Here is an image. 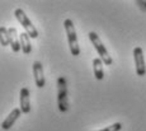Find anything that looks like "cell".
<instances>
[{"label": "cell", "mask_w": 146, "mask_h": 131, "mask_svg": "<svg viewBox=\"0 0 146 131\" xmlns=\"http://www.w3.org/2000/svg\"><path fill=\"white\" fill-rule=\"evenodd\" d=\"M19 41H21V46H22V52L23 54H31L32 52V45H31V37L28 36L27 32H22L19 35Z\"/></svg>", "instance_id": "obj_10"}, {"label": "cell", "mask_w": 146, "mask_h": 131, "mask_svg": "<svg viewBox=\"0 0 146 131\" xmlns=\"http://www.w3.org/2000/svg\"><path fill=\"white\" fill-rule=\"evenodd\" d=\"M8 32H9V43L12 46L13 52H19L22 50V46H21V41H18V32H17V29L12 27V28H8Z\"/></svg>", "instance_id": "obj_9"}, {"label": "cell", "mask_w": 146, "mask_h": 131, "mask_svg": "<svg viewBox=\"0 0 146 131\" xmlns=\"http://www.w3.org/2000/svg\"><path fill=\"white\" fill-rule=\"evenodd\" d=\"M33 74H35L36 85L38 88H43L44 84H46V80H44V75H43V68H42V64L40 61L33 63Z\"/></svg>", "instance_id": "obj_7"}, {"label": "cell", "mask_w": 146, "mask_h": 131, "mask_svg": "<svg viewBox=\"0 0 146 131\" xmlns=\"http://www.w3.org/2000/svg\"><path fill=\"white\" fill-rule=\"evenodd\" d=\"M14 15H15V18L18 19L19 23L22 24V27L26 29V32L28 33V36H29L31 38H37L38 37V31H37V28H36V27L32 24V22L29 21V18L27 17V14L24 13L23 9H21V8L15 9V12H14Z\"/></svg>", "instance_id": "obj_3"}, {"label": "cell", "mask_w": 146, "mask_h": 131, "mask_svg": "<svg viewBox=\"0 0 146 131\" xmlns=\"http://www.w3.org/2000/svg\"><path fill=\"white\" fill-rule=\"evenodd\" d=\"M22 110L21 108H14V110L12 111V112L9 113V115L7 116V118L4 120V121H3V124H1V127L4 130H9L10 127L13 126L14 124H15V121L17 120L19 118V117H21V115H22Z\"/></svg>", "instance_id": "obj_8"}, {"label": "cell", "mask_w": 146, "mask_h": 131, "mask_svg": "<svg viewBox=\"0 0 146 131\" xmlns=\"http://www.w3.org/2000/svg\"><path fill=\"white\" fill-rule=\"evenodd\" d=\"M103 61L99 57L94 59L93 60V71H94V76L95 79L102 80L104 78V71H103Z\"/></svg>", "instance_id": "obj_11"}, {"label": "cell", "mask_w": 146, "mask_h": 131, "mask_svg": "<svg viewBox=\"0 0 146 131\" xmlns=\"http://www.w3.org/2000/svg\"><path fill=\"white\" fill-rule=\"evenodd\" d=\"M0 35H1V45L3 46H9V32H8V28L5 27H1L0 28Z\"/></svg>", "instance_id": "obj_12"}, {"label": "cell", "mask_w": 146, "mask_h": 131, "mask_svg": "<svg viewBox=\"0 0 146 131\" xmlns=\"http://www.w3.org/2000/svg\"><path fill=\"white\" fill-rule=\"evenodd\" d=\"M58 108L62 112H65L67 110L66 85H65V79L64 78H58Z\"/></svg>", "instance_id": "obj_5"}, {"label": "cell", "mask_w": 146, "mask_h": 131, "mask_svg": "<svg viewBox=\"0 0 146 131\" xmlns=\"http://www.w3.org/2000/svg\"><path fill=\"white\" fill-rule=\"evenodd\" d=\"M19 103H21V110L23 113L31 112V101H29V89L22 88L19 92Z\"/></svg>", "instance_id": "obj_6"}, {"label": "cell", "mask_w": 146, "mask_h": 131, "mask_svg": "<svg viewBox=\"0 0 146 131\" xmlns=\"http://www.w3.org/2000/svg\"><path fill=\"white\" fill-rule=\"evenodd\" d=\"M89 40H90V42L93 43L94 49L97 50L98 55H99V59L104 63V65H112V64H113V59H112L111 55L108 54V51H107L106 46L103 45L99 36L92 31V32H89Z\"/></svg>", "instance_id": "obj_2"}, {"label": "cell", "mask_w": 146, "mask_h": 131, "mask_svg": "<svg viewBox=\"0 0 146 131\" xmlns=\"http://www.w3.org/2000/svg\"><path fill=\"white\" fill-rule=\"evenodd\" d=\"M122 130V124L121 122H116L113 125H109V126L104 127L102 130H97V131H121Z\"/></svg>", "instance_id": "obj_13"}, {"label": "cell", "mask_w": 146, "mask_h": 131, "mask_svg": "<svg viewBox=\"0 0 146 131\" xmlns=\"http://www.w3.org/2000/svg\"><path fill=\"white\" fill-rule=\"evenodd\" d=\"M64 27H65V31H66L70 52H71L74 56H79L80 55V47H79V43H78L76 31H75L74 23H72L71 19H65V21H64Z\"/></svg>", "instance_id": "obj_1"}, {"label": "cell", "mask_w": 146, "mask_h": 131, "mask_svg": "<svg viewBox=\"0 0 146 131\" xmlns=\"http://www.w3.org/2000/svg\"><path fill=\"white\" fill-rule=\"evenodd\" d=\"M133 59H135V65H136V74L139 75V76H144V75H146L144 50H142L141 47H135Z\"/></svg>", "instance_id": "obj_4"}]
</instances>
